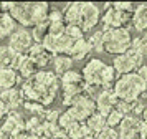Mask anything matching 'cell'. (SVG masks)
<instances>
[{"label": "cell", "mask_w": 147, "mask_h": 139, "mask_svg": "<svg viewBox=\"0 0 147 139\" xmlns=\"http://www.w3.org/2000/svg\"><path fill=\"white\" fill-rule=\"evenodd\" d=\"M113 91L119 101L132 103V101H137L144 93H147V81L140 78L136 71L127 73L116 79Z\"/></svg>", "instance_id": "6da1fadb"}, {"label": "cell", "mask_w": 147, "mask_h": 139, "mask_svg": "<svg viewBox=\"0 0 147 139\" xmlns=\"http://www.w3.org/2000/svg\"><path fill=\"white\" fill-rule=\"evenodd\" d=\"M132 43V35L131 30L126 26L121 28H113L102 32V50L109 55H124L127 48H131Z\"/></svg>", "instance_id": "7a4b0ae2"}, {"label": "cell", "mask_w": 147, "mask_h": 139, "mask_svg": "<svg viewBox=\"0 0 147 139\" xmlns=\"http://www.w3.org/2000/svg\"><path fill=\"white\" fill-rule=\"evenodd\" d=\"M68 113H69L76 121L86 123V119L96 113V101H94L93 98H89L86 93H83L80 96V99H78L71 108H68Z\"/></svg>", "instance_id": "3957f363"}, {"label": "cell", "mask_w": 147, "mask_h": 139, "mask_svg": "<svg viewBox=\"0 0 147 139\" xmlns=\"http://www.w3.org/2000/svg\"><path fill=\"white\" fill-rule=\"evenodd\" d=\"M33 43L35 41H33V37H32V32L28 28H23V26H18L8 37V46L18 55H27V52L32 48Z\"/></svg>", "instance_id": "277c9868"}, {"label": "cell", "mask_w": 147, "mask_h": 139, "mask_svg": "<svg viewBox=\"0 0 147 139\" xmlns=\"http://www.w3.org/2000/svg\"><path fill=\"white\" fill-rule=\"evenodd\" d=\"M12 18L17 22L18 26L28 28L35 26V12H33V2H17L15 7L12 8Z\"/></svg>", "instance_id": "5b68a950"}, {"label": "cell", "mask_w": 147, "mask_h": 139, "mask_svg": "<svg viewBox=\"0 0 147 139\" xmlns=\"http://www.w3.org/2000/svg\"><path fill=\"white\" fill-rule=\"evenodd\" d=\"M101 18V7L94 2H83L81 3V22L80 26L84 32L93 30L99 23Z\"/></svg>", "instance_id": "8992f818"}, {"label": "cell", "mask_w": 147, "mask_h": 139, "mask_svg": "<svg viewBox=\"0 0 147 139\" xmlns=\"http://www.w3.org/2000/svg\"><path fill=\"white\" fill-rule=\"evenodd\" d=\"M106 68V63L99 58H93L89 60L86 65L83 66V79L86 85H98L101 86V76H102V71Z\"/></svg>", "instance_id": "52a82bcc"}, {"label": "cell", "mask_w": 147, "mask_h": 139, "mask_svg": "<svg viewBox=\"0 0 147 139\" xmlns=\"http://www.w3.org/2000/svg\"><path fill=\"white\" fill-rule=\"evenodd\" d=\"M94 101H96V111L101 113V114H104V116H107L114 109V106L117 103V98L114 96L113 90H102L101 94Z\"/></svg>", "instance_id": "ba28073f"}, {"label": "cell", "mask_w": 147, "mask_h": 139, "mask_svg": "<svg viewBox=\"0 0 147 139\" xmlns=\"http://www.w3.org/2000/svg\"><path fill=\"white\" fill-rule=\"evenodd\" d=\"M0 99L7 104L8 113L10 111H17L20 106H23L25 99H23V94H22L20 88H12V90H3L0 93Z\"/></svg>", "instance_id": "9c48e42d"}, {"label": "cell", "mask_w": 147, "mask_h": 139, "mask_svg": "<svg viewBox=\"0 0 147 139\" xmlns=\"http://www.w3.org/2000/svg\"><path fill=\"white\" fill-rule=\"evenodd\" d=\"M132 26L136 28V32H147V2L142 3H136V10L132 13V20H131Z\"/></svg>", "instance_id": "30bf717a"}, {"label": "cell", "mask_w": 147, "mask_h": 139, "mask_svg": "<svg viewBox=\"0 0 147 139\" xmlns=\"http://www.w3.org/2000/svg\"><path fill=\"white\" fill-rule=\"evenodd\" d=\"M22 83V78L18 71L13 68H0V90H12Z\"/></svg>", "instance_id": "8fae6325"}, {"label": "cell", "mask_w": 147, "mask_h": 139, "mask_svg": "<svg viewBox=\"0 0 147 139\" xmlns=\"http://www.w3.org/2000/svg\"><path fill=\"white\" fill-rule=\"evenodd\" d=\"M25 127V119L22 118V114L18 111H10L7 114V119H5V123L2 124L0 129H3L5 132H8L10 136L13 134V132L20 131Z\"/></svg>", "instance_id": "7c38bea8"}, {"label": "cell", "mask_w": 147, "mask_h": 139, "mask_svg": "<svg viewBox=\"0 0 147 139\" xmlns=\"http://www.w3.org/2000/svg\"><path fill=\"white\" fill-rule=\"evenodd\" d=\"M89 53H91V46H89V43H88V40L81 38V40H78V41L73 43L71 50H69V53H68V56L73 60V63H76V61H83Z\"/></svg>", "instance_id": "4fadbf2b"}, {"label": "cell", "mask_w": 147, "mask_h": 139, "mask_svg": "<svg viewBox=\"0 0 147 139\" xmlns=\"http://www.w3.org/2000/svg\"><path fill=\"white\" fill-rule=\"evenodd\" d=\"M113 68L116 70L117 76H122V75H127V73H134L136 70H137L136 65H134V61L127 56L126 53H124V55H117V56H114Z\"/></svg>", "instance_id": "5bb4252c"}, {"label": "cell", "mask_w": 147, "mask_h": 139, "mask_svg": "<svg viewBox=\"0 0 147 139\" xmlns=\"http://www.w3.org/2000/svg\"><path fill=\"white\" fill-rule=\"evenodd\" d=\"M33 79L41 86H47V88H58L60 90V78L55 75V71H50V70H38L35 73Z\"/></svg>", "instance_id": "9a60e30c"}, {"label": "cell", "mask_w": 147, "mask_h": 139, "mask_svg": "<svg viewBox=\"0 0 147 139\" xmlns=\"http://www.w3.org/2000/svg\"><path fill=\"white\" fill-rule=\"evenodd\" d=\"M81 3L83 2H71L68 3L66 10L63 13V20L66 25H80L81 22Z\"/></svg>", "instance_id": "2e32d148"}, {"label": "cell", "mask_w": 147, "mask_h": 139, "mask_svg": "<svg viewBox=\"0 0 147 139\" xmlns=\"http://www.w3.org/2000/svg\"><path fill=\"white\" fill-rule=\"evenodd\" d=\"M51 65H53L55 75L60 78L61 75H65L66 71L73 70V60L69 58L68 55H55L53 60H51Z\"/></svg>", "instance_id": "e0dca14e"}, {"label": "cell", "mask_w": 147, "mask_h": 139, "mask_svg": "<svg viewBox=\"0 0 147 139\" xmlns=\"http://www.w3.org/2000/svg\"><path fill=\"white\" fill-rule=\"evenodd\" d=\"M17 28H18V25L12 18L10 13H0V40L10 37Z\"/></svg>", "instance_id": "ac0fdd59"}, {"label": "cell", "mask_w": 147, "mask_h": 139, "mask_svg": "<svg viewBox=\"0 0 147 139\" xmlns=\"http://www.w3.org/2000/svg\"><path fill=\"white\" fill-rule=\"evenodd\" d=\"M86 124H88V127L91 129V132L96 136L98 132H101L102 129L107 127V121H106V116H104V114H101V113L96 111L93 116H89V118L86 119Z\"/></svg>", "instance_id": "d6986e66"}, {"label": "cell", "mask_w": 147, "mask_h": 139, "mask_svg": "<svg viewBox=\"0 0 147 139\" xmlns=\"http://www.w3.org/2000/svg\"><path fill=\"white\" fill-rule=\"evenodd\" d=\"M119 78L116 70L113 68V65H106L104 71H102V76H101V88L102 90H113L116 79Z\"/></svg>", "instance_id": "ffe728a7"}, {"label": "cell", "mask_w": 147, "mask_h": 139, "mask_svg": "<svg viewBox=\"0 0 147 139\" xmlns=\"http://www.w3.org/2000/svg\"><path fill=\"white\" fill-rule=\"evenodd\" d=\"M17 71H18V75H20V78L30 79V78H33V76H35V73L38 71V68H36V65H35L33 60L28 58V56H25L23 63L20 65V68H18Z\"/></svg>", "instance_id": "44dd1931"}, {"label": "cell", "mask_w": 147, "mask_h": 139, "mask_svg": "<svg viewBox=\"0 0 147 139\" xmlns=\"http://www.w3.org/2000/svg\"><path fill=\"white\" fill-rule=\"evenodd\" d=\"M15 56H17V53L8 45L0 46V68H12Z\"/></svg>", "instance_id": "7402d4cb"}, {"label": "cell", "mask_w": 147, "mask_h": 139, "mask_svg": "<svg viewBox=\"0 0 147 139\" xmlns=\"http://www.w3.org/2000/svg\"><path fill=\"white\" fill-rule=\"evenodd\" d=\"M60 83H61V86L63 85H81V83H84V79H83V75L80 71L69 70V71H66L65 75L60 76Z\"/></svg>", "instance_id": "603a6c76"}, {"label": "cell", "mask_w": 147, "mask_h": 139, "mask_svg": "<svg viewBox=\"0 0 147 139\" xmlns=\"http://www.w3.org/2000/svg\"><path fill=\"white\" fill-rule=\"evenodd\" d=\"M48 26H50V22H43V23H38L35 25L30 32H32V37H33V41L35 43H41L43 38L48 35Z\"/></svg>", "instance_id": "cb8c5ba5"}, {"label": "cell", "mask_w": 147, "mask_h": 139, "mask_svg": "<svg viewBox=\"0 0 147 139\" xmlns=\"http://www.w3.org/2000/svg\"><path fill=\"white\" fill-rule=\"evenodd\" d=\"M131 48L137 50V52H139L140 55L147 60V32L142 33V35H140V37H137V38H132Z\"/></svg>", "instance_id": "d4e9b609"}, {"label": "cell", "mask_w": 147, "mask_h": 139, "mask_svg": "<svg viewBox=\"0 0 147 139\" xmlns=\"http://www.w3.org/2000/svg\"><path fill=\"white\" fill-rule=\"evenodd\" d=\"M88 43H89V46H91V50H94L96 53H101L104 52L102 50V32H94L89 38H88Z\"/></svg>", "instance_id": "484cf974"}, {"label": "cell", "mask_w": 147, "mask_h": 139, "mask_svg": "<svg viewBox=\"0 0 147 139\" xmlns=\"http://www.w3.org/2000/svg\"><path fill=\"white\" fill-rule=\"evenodd\" d=\"M124 118H126V116H124V114H121L117 109H113V111H111V113H109V114L106 116L107 127H119Z\"/></svg>", "instance_id": "4316f807"}, {"label": "cell", "mask_w": 147, "mask_h": 139, "mask_svg": "<svg viewBox=\"0 0 147 139\" xmlns=\"http://www.w3.org/2000/svg\"><path fill=\"white\" fill-rule=\"evenodd\" d=\"M66 33V23L65 22H53V23H50L48 26V35H51V37H61V35H65Z\"/></svg>", "instance_id": "83f0119b"}, {"label": "cell", "mask_w": 147, "mask_h": 139, "mask_svg": "<svg viewBox=\"0 0 147 139\" xmlns=\"http://www.w3.org/2000/svg\"><path fill=\"white\" fill-rule=\"evenodd\" d=\"M66 35L73 41H78V40L84 38V30L80 25H66Z\"/></svg>", "instance_id": "f1b7e54d"}, {"label": "cell", "mask_w": 147, "mask_h": 139, "mask_svg": "<svg viewBox=\"0 0 147 139\" xmlns=\"http://www.w3.org/2000/svg\"><path fill=\"white\" fill-rule=\"evenodd\" d=\"M84 88H86V83H81V85H63L61 91H63V94H83Z\"/></svg>", "instance_id": "f546056e"}, {"label": "cell", "mask_w": 147, "mask_h": 139, "mask_svg": "<svg viewBox=\"0 0 147 139\" xmlns=\"http://www.w3.org/2000/svg\"><path fill=\"white\" fill-rule=\"evenodd\" d=\"M74 123H76V119H74L68 111H65V113H61V114H60V119H58V126H60L61 129H65V131H66L68 127H71Z\"/></svg>", "instance_id": "4dcf8cb0"}, {"label": "cell", "mask_w": 147, "mask_h": 139, "mask_svg": "<svg viewBox=\"0 0 147 139\" xmlns=\"http://www.w3.org/2000/svg\"><path fill=\"white\" fill-rule=\"evenodd\" d=\"M45 53H47V50L43 48V45H41V43H33V45H32V48L27 52V56H28V58H32L35 61V60L40 58V56H43Z\"/></svg>", "instance_id": "1f68e13d"}, {"label": "cell", "mask_w": 147, "mask_h": 139, "mask_svg": "<svg viewBox=\"0 0 147 139\" xmlns=\"http://www.w3.org/2000/svg\"><path fill=\"white\" fill-rule=\"evenodd\" d=\"M94 139H119V131H116V127H106L98 132Z\"/></svg>", "instance_id": "d6a6232c"}, {"label": "cell", "mask_w": 147, "mask_h": 139, "mask_svg": "<svg viewBox=\"0 0 147 139\" xmlns=\"http://www.w3.org/2000/svg\"><path fill=\"white\" fill-rule=\"evenodd\" d=\"M111 7H113L114 10H117V12L134 13V10H136V3H131V2H113Z\"/></svg>", "instance_id": "836d02e7"}, {"label": "cell", "mask_w": 147, "mask_h": 139, "mask_svg": "<svg viewBox=\"0 0 147 139\" xmlns=\"http://www.w3.org/2000/svg\"><path fill=\"white\" fill-rule=\"evenodd\" d=\"M132 104H134V101L129 103V101H119V99H117L114 109H117V111H119L121 114H124V116H131V114H132Z\"/></svg>", "instance_id": "e575fe53"}, {"label": "cell", "mask_w": 147, "mask_h": 139, "mask_svg": "<svg viewBox=\"0 0 147 139\" xmlns=\"http://www.w3.org/2000/svg\"><path fill=\"white\" fill-rule=\"evenodd\" d=\"M48 22H50V23H53V22H65V20H63V10H61V8H50Z\"/></svg>", "instance_id": "d590c367"}, {"label": "cell", "mask_w": 147, "mask_h": 139, "mask_svg": "<svg viewBox=\"0 0 147 139\" xmlns=\"http://www.w3.org/2000/svg\"><path fill=\"white\" fill-rule=\"evenodd\" d=\"M60 114H61V113L58 111V109H50V111L47 113V118H45V121H47V123H50V124H58Z\"/></svg>", "instance_id": "8d00e7d4"}, {"label": "cell", "mask_w": 147, "mask_h": 139, "mask_svg": "<svg viewBox=\"0 0 147 139\" xmlns=\"http://www.w3.org/2000/svg\"><path fill=\"white\" fill-rule=\"evenodd\" d=\"M17 2H0V12L2 13H10L12 8L15 7Z\"/></svg>", "instance_id": "74e56055"}, {"label": "cell", "mask_w": 147, "mask_h": 139, "mask_svg": "<svg viewBox=\"0 0 147 139\" xmlns=\"http://www.w3.org/2000/svg\"><path fill=\"white\" fill-rule=\"evenodd\" d=\"M139 138L140 139H147V118H142V121H140Z\"/></svg>", "instance_id": "f35d334b"}, {"label": "cell", "mask_w": 147, "mask_h": 139, "mask_svg": "<svg viewBox=\"0 0 147 139\" xmlns=\"http://www.w3.org/2000/svg\"><path fill=\"white\" fill-rule=\"evenodd\" d=\"M136 73H137L142 79H146V81H147V65H142L140 68H137V71H136Z\"/></svg>", "instance_id": "ab89813d"}, {"label": "cell", "mask_w": 147, "mask_h": 139, "mask_svg": "<svg viewBox=\"0 0 147 139\" xmlns=\"http://www.w3.org/2000/svg\"><path fill=\"white\" fill-rule=\"evenodd\" d=\"M8 114V108H7V104L0 99V119L3 118V116H7Z\"/></svg>", "instance_id": "60d3db41"}, {"label": "cell", "mask_w": 147, "mask_h": 139, "mask_svg": "<svg viewBox=\"0 0 147 139\" xmlns=\"http://www.w3.org/2000/svg\"><path fill=\"white\" fill-rule=\"evenodd\" d=\"M0 139H10V134L5 132L3 129H0Z\"/></svg>", "instance_id": "b9f144b4"}, {"label": "cell", "mask_w": 147, "mask_h": 139, "mask_svg": "<svg viewBox=\"0 0 147 139\" xmlns=\"http://www.w3.org/2000/svg\"><path fill=\"white\" fill-rule=\"evenodd\" d=\"M81 139H94V136H86V138H81Z\"/></svg>", "instance_id": "7bdbcfd3"}, {"label": "cell", "mask_w": 147, "mask_h": 139, "mask_svg": "<svg viewBox=\"0 0 147 139\" xmlns=\"http://www.w3.org/2000/svg\"><path fill=\"white\" fill-rule=\"evenodd\" d=\"M0 13H2V12H0Z\"/></svg>", "instance_id": "ee69618b"}]
</instances>
